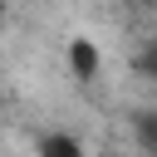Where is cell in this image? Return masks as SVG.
<instances>
[{
  "label": "cell",
  "instance_id": "4",
  "mask_svg": "<svg viewBox=\"0 0 157 157\" xmlns=\"http://www.w3.org/2000/svg\"><path fill=\"white\" fill-rule=\"evenodd\" d=\"M132 69H137V74H142L147 83H157V34H152V39H147V44L137 49V59H132Z\"/></svg>",
  "mask_w": 157,
  "mask_h": 157
},
{
  "label": "cell",
  "instance_id": "2",
  "mask_svg": "<svg viewBox=\"0 0 157 157\" xmlns=\"http://www.w3.org/2000/svg\"><path fill=\"white\" fill-rule=\"evenodd\" d=\"M34 157H88V147H83V137H78V132L49 128V132H39V142H34Z\"/></svg>",
  "mask_w": 157,
  "mask_h": 157
},
{
  "label": "cell",
  "instance_id": "5",
  "mask_svg": "<svg viewBox=\"0 0 157 157\" xmlns=\"http://www.w3.org/2000/svg\"><path fill=\"white\" fill-rule=\"evenodd\" d=\"M137 5H157V0H137Z\"/></svg>",
  "mask_w": 157,
  "mask_h": 157
},
{
  "label": "cell",
  "instance_id": "3",
  "mask_svg": "<svg viewBox=\"0 0 157 157\" xmlns=\"http://www.w3.org/2000/svg\"><path fill=\"white\" fill-rule=\"evenodd\" d=\"M132 137H137V147L147 157H157V108H147V113L132 118Z\"/></svg>",
  "mask_w": 157,
  "mask_h": 157
},
{
  "label": "cell",
  "instance_id": "1",
  "mask_svg": "<svg viewBox=\"0 0 157 157\" xmlns=\"http://www.w3.org/2000/svg\"><path fill=\"white\" fill-rule=\"evenodd\" d=\"M64 59H69V74H74L78 83H93L98 69H103V54H98V44H93L88 34H74L69 49H64Z\"/></svg>",
  "mask_w": 157,
  "mask_h": 157
}]
</instances>
